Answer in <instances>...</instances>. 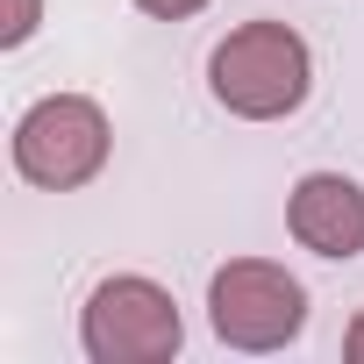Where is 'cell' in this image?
Instances as JSON below:
<instances>
[{"label": "cell", "mask_w": 364, "mask_h": 364, "mask_svg": "<svg viewBox=\"0 0 364 364\" xmlns=\"http://www.w3.org/2000/svg\"><path fill=\"white\" fill-rule=\"evenodd\" d=\"M208 321L229 350H286L307 328V286L272 257H229L208 279Z\"/></svg>", "instance_id": "4"}, {"label": "cell", "mask_w": 364, "mask_h": 364, "mask_svg": "<svg viewBox=\"0 0 364 364\" xmlns=\"http://www.w3.org/2000/svg\"><path fill=\"white\" fill-rule=\"evenodd\" d=\"M107 143H114V129H107L100 100L50 93V100H36L15 122V171L29 178V186H43V193H79V186L100 178Z\"/></svg>", "instance_id": "2"}, {"label": "cell", "mask_w": 364, "mask_h": 364, "mask_svg": "<svg viewBox=\"0 0 364 364\" xmlns=\"http://www.w3.org/2000/svg\"><path fill=\"white\" fill-rule=\"evenodd\" d=\"M208 86H215V100H222L229 114H243V122H279V114H293V107L307 100L314 58H307L300 29H286V22H243V29H229V36L215 43Z\"/></svg>", "instance_id": "1"}, {"label": "cell", "mask_w": 364, "mask_h": 364, "mask_svg": "<svg viewBox=\"0 0 364 364\" xmlns=\"http://www.w3.org/2000/svg\"><path fill=\"white\" fill-rule=\"evenodd\" d=\"M143 15H157V22H186V15H200L208 0H136Z\"/></svg>", "instance_id": "7"}, {"label": "cell", "mask_w": 364, "mask_h": 364, "mask_svg": "<svg viewBox=\"0 0 364 364\" xmlns=\"http://www.w3.org/2000/svg\"><path fill=\"white\" fill-rule=\"evenodd\" d=\"M343 357H350V364H364V314L350 321V336H343Z\"/></svg>", "instance_id": "8"}, {"label": "cell", "mask_w": 364, "mask_h": 364, "mask_svg": "<svg viewBox=\"0 0 364 364\" xmlns=\"http://www.w3.org/2000/svg\"><path fill=\"white\" fill-rule=\"evenodd\" d=\"M286 229L314 257H357L364 250V186L343 171H307L286 200Z\"/></svg>", "instance_id": "5"}, {"label": "cell", "mask_w": 364, "mask_h": 364, "mask_svg": "<svg viewBox=\"0 0 364 364\" xmlns=\"http://www.w3.org/2000/svg\"><path fill=\"white\" fill-rule=\"evenodd\" d=\"M36 22H43V0H8V22H0V43H29L36 36Z\"/></svg>", "instance_id": "6"}, {"label": "cell", "mask_w": 364, "mask_h": 364, "mask_svg": "<svg viewBox=\"0 0 364 364\" xmlns=\"http://www.w3.org/2000/svg\"><path fill=\"white\" fill-rule=\"evenodd\" d=\"M79 343L93 364H164L186 343V321H178V300L157 279H100L86 314H79Z\"/></svg>", "instance_id": "3"}]
</instances>
